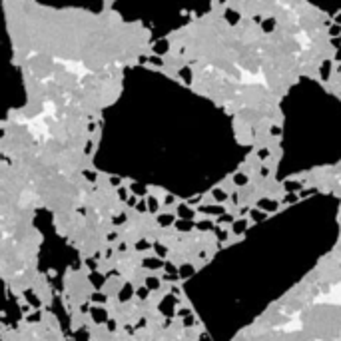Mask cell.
<instances>
[{
    "label": "cell",
    "mask_w": 341,
    "mask_h": 341,
    "mask_svg": "<svg viewBox=\"0 0 341 341\" xmlns=\"http://www.w3.org/2000/svg\"><path fill=\"white\" fill-rule=\"evenodd\" d=\"M214 196L217 197V199H223V197H226V194H221V190H215V192H214Z\"/></svg>",
    "instance_id": "cell-9"
},
{
    "label": "cell",
    "mask_w": 341,
    "mask_h": 341,
    "mask_svg": "<svg viewBox=\"0 0 341 341\" xmlns=\"http://www.w3.org/2000/svg\"><path fill=\"white\" fill-rule=\"evenodd\" d=\"M253 219H263V214H259V212H253Z\"/></svg>",
    "instance_id": "cell-10"
},
{
    "label": "cell",
    "mask_w": 341,
    "mask_h": 341,
    "mask_svg": "<svg viewBox=\"0 0 341 341\" xmlns=\"http://www.w3.org/2000/svg\"><path fill=\"white\" fill-rule=\"evenodd\" d=\"M178 228L179 230H192V223L190 221H178Z\"/></svg>",
    "instance_id": "cell-4"
},
{
    "label": "cell",
    "mask_w": 341,
    "mask_h": 341,
    "mask_svg": "<svg viewBox=\"0 0 341 341\" xmlns=\"http://www.w3.org/2000/svg\"><path fill=\"white\" fill-rule=\"evenodd\" d=\"M148 206H150V210H152V212H156V210H158V208H156V206H158V201H156L154 197H152V199H148Z\"/></svg>",
    "instance_id": "cell-5"
},
{
    "label": "cell",
    "mask_w": 341,
    "mask_h": 341,
    "mask_svg": "<svg viewBox=\"0 0 341 341\" xmlns=\"http://www.w3.org/2000/svg\"><path fill=\"white\" fill-rule=\"evenodd\" d=\"M172 219H174L172 215H162V217H160V223H162V226H168V223H172Z\"/></svg>",
    "instance_id": "cell-3"
},
{
    "label": "cell",
    "mask_w": 341,
    "mask_h": 341,
    "mask_svg": "<svg viewBox=\"0 0 341 341\" xmlns=\"http://www.w3.org/2000/svg\"><path fill=\"white\" fill-rule=\"evenodd\" d=\"M259 208H265V210H275V208H277V204H275V201H269V199H261V201H259Z\"/></svg>",
    "instance_id": "cell-1"
},
{
    "label": "cell",
    "mask_w": 341,
    "mask_h": 341,
    "mask_svg": "<svg viewBox=\"0 0 341 341\" xmlns=\"http://www.w3.org/2000/svg\"><path fill=\"white\" fill-rule=\"evenodd\" d=\"M179 215H186V217H190V215H192V212H190V210H186V208H179Z\"/></svg>",
    "instance_id": "cell-7"
},
{
    "label": "cell",
    "mask_w": 341,
    "mask_h": 341,
    "mask_svg": "<svg viewBox=\"0 0 341 341\" xmlns=\"http://www.w3.org/2000/svg\"><path fill=\"white\" fill-rule=\"evenodd\" d=\"M233 230H235V232H237V233H239V232H243V230H245V221H243V219H239V221H235V226H233Z\"/></svg>",
    "instance_id": "cell-2"
},
{
    "label": "cell",
    "mask_w": 341,
    "mask_h": 341,
    "mask_svg": "<svg viewBox=\"0 0 341 341\" xmlns=\"http://www.w3.org/2000/svg\"><path fill=\"white\" fill-rule=\"evenodd\" d=\"M235 182H237V184H243V182H248V178H245L243 174H237V178H235Z\"/></svg>",
    "instance_id": "cell-6"
},
{
    "label": "cell",
    "mask_w": 341,
    "mask_h": 341,
    "mask_svg": "<svg viewBox=\"0 0 341 341\" xmlns=\"http://www.w3.org/2000/svg\"><path fill=\"white\" fill-rule=\"evenodd\" d=\"M210 228H212L210 221H201V223H199V230H210Z\"/></svg>",
    "instance_id": "cell-8"
}]
</instances>
